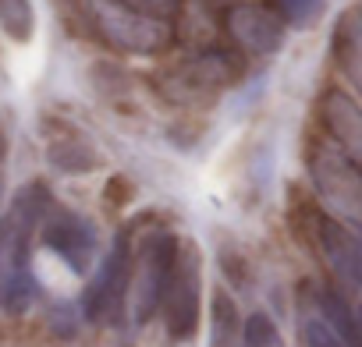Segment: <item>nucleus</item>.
<instances>
[{
    "instance_id": "obj_1",
    "label": "nucleus",
    "mask_w": 362,
    "mask_h": 347,
    "mask_svg": "<svg viewBox=\"0 0 362 347\" xmlns=\"http://www.w3.org/2000/svg\"><path fill=\"white\" fill-rule=\"evenodd\" d=\"M309 178L323 206L341 224L362 231V166L337 142L316 138L309 145Z\"/></svg>"
},
{
    "instance_id": "obj_2",
    "label": "nucleus",
    "mask_w": 362,
    "mask_h": 347,
    "mask_svg": "<svg viewBox=\"0 0 362 347\" xmlns=\"http://www.w3.org/2000/svg\"><path fill=\"white\" fill-rule=\"evenodd\" d=\"M89 11H93V22L103 32V39L124 54H163L174 43L170 22L146 18V15L124 8L121 0H89Z\"/></svg>"
},
{
    "instance_id": "obj_3",
    "label": "nucleus",
    "mask_w": 362,
    "mask_h": 347,
    "mask_svg": "<svg viewBox=\"0 0 362 347\" xmlns=\"http://www.w3.org/2000/svg\"><path fill=\"white\" fill-rule=\"evenodd\" d=\"M174 259H177V238L174 234L156 231L142 241L135 269H132V315H135V322H149L153 312L160 308Z\"/></svg>"
},
{
    "instance_id": "obj_4",
    "label": "nucleus",
    "mask_w": 362,
    "mask_h": 347,
    "mask_svg": "<svg viewBox=\"0 0 362 347\" xmlns=\"http://www.w3.org/2000/svg\"><path fill=\"white\" fill-rule=\"evenodd\" d=\"M128 291H132V252H128V238L117 234L107 259L100 262L96 276L86 287L82 308L93 322H121Z\"/></svg>"
},
{
    "instance_id": "obj_5",
    "label": "nucleus",
    "mask_w": 362,
    "mask_h": 347,
    "mask_svg": "<svg viewBox=\"0 0 362 347\" xmlns=\"http://www.w3.org/2000/svg\"><path fill=\"white\" fill-rule=\"evenodd\" d=\"M160 308H163L167 333L174 340H185L196 333V322H199V255H196V245H177V259H174V269L167 276Z\"/></svg>"
},
{
    "instance_id": "obj_6",
    "label": "nucleus",
    "mask_w": 362,
    "mask_h": 347,
    "mask_svg": "<svg viewBox=\"0 0 362 347\" xmlns=\"http://www.w3.org/2000/svg\"><path fill=\"white\" fill-rule=\"evenodd\" d=\"M224 29L245 54H256V57H270L284 47V18L270 8H259V4L228 8Z\"/></svg>"
},
{
    "instance_id": "obj_7",
    "label": "nucleus",
    "mask_w": 362,
    "mask_h": 347,
    "mask_svg": "<svg viewBox=\"0 0 362 347\" xmlns=\"http://www.w3.org/2000/svg\"><path fill=\"white\" fill-rule=\"evenodd\" d=\"M43 241L54 255H61L75 273H86L89 262H93V252H96V234L93 227L75 217V213H54L47 217V227H43Z\"/></svg>"
},
{
    "instance_id": "obj_8",
    "label": "nucleus",
    "mask_w": 362,
    "mask_h": 347,
    "mask_svg": "<svg viewBox=\"0 0 362 347\" xmlns=\"http://www.w3.org/2000/svg\"><path fill=\"white\" fill-rule=\"evenodd\" d=\"M316 241H320V252H323L327 266L337 276H344L355 287H362V231L348 227L341 220L320 217L316 220Z\"/></svg>"
},
{
    "instance_id": "obj_9",
    "label": "nucleus",
    "mask_w": 362,
    "mask_h": 347,
    "mask_svg": "<svg viewBox=\"0 0 362 347\" xmlns=\"http://www.w3.org/2000/svg\"><path fill=\"white\" fill-rule=\"evenodd\" d=\"M323 121H327L334 142L362 166V106L334 89L323 96Z\"/></svg>"
},
{
    "instance_id": "obj_10",
    "label": "nucleus",
    "mask_w": 362,
    "mask_h": 347,
    "mask_svg": "<svg viewBox=\"0 0 362 347\" xmlns=\"http://www.w3.org/2000/svg\"><path fill=\"white\" fill-rule=\"evenodd\" d=\"M334 61L341 75L362 92V11H344L334 29Z\"/></svg>"
},
{
    "instance_id": "obj_11",
    "label": "nucleus",
    "mask_w": 362,
    "mask_h": 347,
    "mask_svg": "<svg viewBox=\"0 0 362 347\" xmlns=\"http://www.w3.org/2000/svg\"><path fill=\"white\" fill-rule=\"evenodd\" d=\"M177 75H181V82H185L189 89H217V85H228L238 75V64H235L231 54L210 50V54H199L196 61H189Z\"/></svg>"
},
{
    "instance_id": "obj_12",
    "label": "nucleus",
    "mask_w": 362,
    "mask_h": 347,
    "mask_svg": "<svg viewBox=\"0 0 362 347\" xmlns=\"http://www.w3.org/2000/svg\"><path fill=\"white\" fill-rule=\"evenodd\" d=\"M323 308H327L334 329L341 333V340L351 343V347H362V305H348L341 294L327 291L323 294Z\"/></svg>"
},
{
    "instance_id": "obj_13",
    "label": "nucleus",
    "mask_w": 362,
    "mask_h": 347,
    "mask_svg": "<svg viewBox=\"0 0 362 347\" xmlns=\"http://www.w3.org/2000/svg\"><path fill=\"white\" fill-rule=\"evenodd\" d=\"M33 4L29 0H0V29H4L11 39L25 43L33 36Z\"/></svg>"
},
{
    "instance_id": "obj_14",
    "label": "nucleus",
    "mask_w": 362,
    "mask_h": 347,
    "mask_svg": "<svg viewBox=\"0 0 362 347\" xmlns=\"http://www.w3.org/2000/svg\"><path fill=\"white\" fill-rule=\"evenodd\" d=\"M36 294H40L36 280H33L25 269H18V273H11V276H8L4 291H0V305L11 308V312H22V308H29V305L36 301Z\"/></svg>"
},
{
    "instance_id": "obj_15",
    "label": "nucleus",
    "mask_w": 362,
    "mask_h": 347,
    "mask_svg": "<svg viewBox=\"0 0 362 347\" xmlns=\"http://www.w3.org/2000/svg\"><path fill=\"white\" fill-rule=\"evenodd\" d=\"M270 4L288 25H313L323 11V0H270Z\"/></svg>"
},
{
    "instance_id": "obj_16",
    "label": "nucleus",
    "mask_w": 362,
    "mask_h": 347,
    "mask_svg": "<svg viewBox=\"0 0 362 347\" xmlns=\"http://www.w3.org/2000/svg\"><path fill=\"white\" fill-rule=\"evenodd\" d=\"M214 343L217 347H228L231 343V336H235V305H231V298L228 294H221L217 291V298H214Z\"/></svg>"
},
{
    "instance_id": "obj_17",
    "label": "nucleus",
    "mask_w": 362,
    "mask_h": 347,
    "mask_svg": "<svg viewBox=\"0 0 362 347\" xmlns=\"http://www.w3.org/2000/svg\"><path fill=\"white\" fill-rule=\"evenodd\" d=\"M124 8L146 15V18H160V22H174L185 8V0H121Z\"/></svg>"
},
{
    "instance_id": "obj_18",
    "label": "nucleus",
    "mask_w": 362,
    "mask_h": 347,
    "mask_svg": "<svg viewBox=\"0 0 362 347\" xmlns=\"http://www.w3.org/2000/svg\"><path fill=\"white\" fill-rule=\"evenodd\" d=\"M245 347H281L274 326L267 315H252L249 326H245Z\"/></svg>"
},
{
    "instance_id": "obj_19",
    "label": "nucleus",
    "mask_w": 362,
    "mask_h": 347,
    "mask_svg": "<svg viewBox=\"0 0 362 347\" xmlns=\"http://www.w3.org/2000/svg\"><path fill=\"white\" fill-rule=\"evenodd\" d=\"M305 347H348V343H344L341 333L330 329L327 322L309 319V322H305Z\"/></svg>"
},
{
    "instance_id": "obj_20",
    "label": "nucleus",
    "mask_w": 362,
    "mask_h": 347,
    "mask_svg": "<svg viewBox=\"0 0 362 347\" xmlns=\"http://www.w3.org/2000/svg\"><path fill=\"white\" fill-rule=\"evenodd\" d=\"M8 238H11V220L0 224V259H4V248H8Z\"/></svg>"
}]
</instances>
